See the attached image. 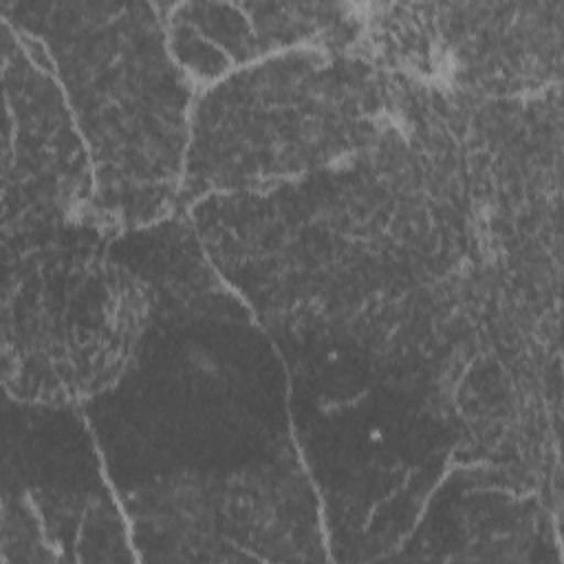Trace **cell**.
Returning <instances> with one entry per match:
<instances>
[{"label": "cell", "instance_id": "7", "mask_svg": "<svg viewBox=\"0 0 564 564\" xmlns=\"http://www.w3.org/2000/svg\"><path fill=\"white\" fill-rule=\"evenodd\" d=\"M117 498L137 560H330L322 505L297 445L225 476L154 478Z\"/></svg>", "mask_w": 564, "mask_h": 564}, {"label": "cell", "instance_id": "6", "mask_svg": "<svg viewBox=\"0 0 564 564\" xmlns=\"http://www.w3.org/2000/svg\"><path fill=\"white\" fill-rule=\"evenodd\" d=\"M90 225L2 256V388L20 403L82 408L128 370L152 286Z\"/></svg>", "mask_w": 564, "mask_h": 564}, {"label": "cell", "instance_id": "5", "mask_svg": "<svg viewBox=\"0 0 564 564\" xmlns=\"http://www.w3.org/2000/svg\"><path fill=\"white\" fill-rule=\"evenodd\" d=\"M394 115V77L359 53L293 48L196 90L181 209L264 192L375 145Z\"/></svg>", "mask_w": 564, "mask_h": 564}, {"label": "cell", "instance_id": "2", "mask_svg": "<svg viewBox=\"0 0 564 564\" xmlns=\"http://www.w3.org/2000/svg\"><path fill=\"white\" fill-rule=\"evenodd\" d=\"M115 249L152 286L128 370L82 405L115 494L154 478L225 476L293 449L282 355L187 214L121 234Z\"/></svg>", "mask_w": 564, "mask_h": 564}, {"label": "cell", "instance_id": "1", "mask_svg": "<svg viewBox=\"0 0 564 564\" xmlns=\"http://www.w3.org/2000/svg\"><path fill=\"white\" fill-rule=\"evenodd\" d=\"M187 218L278 348L344 350L458 434L560 355L562 236L469 95L394 75L381 139Z\"/></svg>", "mask_w": 564, "mask_h": 564}, {"label": "cell", "instance_id": "10", "mask_svg": "<svg viewBox=\"0 0 564 564\" xmlns=\"http://www.w3.org/2000/svg\"><path fill=\"white\" fill-rule=\"evenodd\" d=\"M2 22V256L88 225L93 165L42 46Z\"/></svg>", "mask_w": 564, "mask_h": 564}, {"label": "cell", "instance_id": "3", "mask_svg": "<svg viewBox=\"0 0 564 564\" xmlns=\"http://www.w3.org/2000/svg\"><path fill=\"white\" fill-rule=\"evenodd\" d=\"M37 42L93 165L88 225L108 238L181 212L196 84L176 62L161 2L2 0Z\"/></svg>", "mask_w": 564, "mask_h": 564}, {"label": "cell", "instance_id": "8", "mask_svg": "<svg viewBox=\"0 0 564 564\" xmlns=\"http://www.w3.org/2000/svg\"><path fill=\"white\" fill-rule=\"evenodd\" d=\"M357 53L447 93L538 97L562 86L564 0L364 2Z\"/></svg>", "mask_w": 564, "mask_h": 564}, {"label": "cell", "instance_id": "11", "mask_svg": "<svg viewBox=\"0 0 564 564\" xmlns=\"http://www.w3.org/2000/svg\"><path fill=\"white\" fill-rule=\"evenodd\" d=\"M560 555V509L454 469L394 560L544 562Z\"/></svg>", "mask_w": 564, "mask_h": 564}, {"label": "cell", "instance_id": "4", "mask_svg": "<svg viewBox=\"0 0 564 564\" xmlns=\"http://www.w3.org/2000/svg\"><path fill=\"white\" fill-rule=\"evenodd\" d=\"M291 430L315 485L330 560H394L458 469L454 427L419 394L326 348H282Z\"/></svg>", "mask_w": 564, "mask_h": 564}, {"label": "cell", "instance_id": "9", "mask_svg": "<svg viewBox=\"0 0 564 564\" xmlns=\"http://www.w3.org/2000/svg\"><path fill=\"white\" fill-rule=\"evenodd\" d=\"M2 416L0 560H137L121 502L82 408L7 399Z\"/></svg>", "mask_w": 564, "mask_h": 564}]
</instances>
